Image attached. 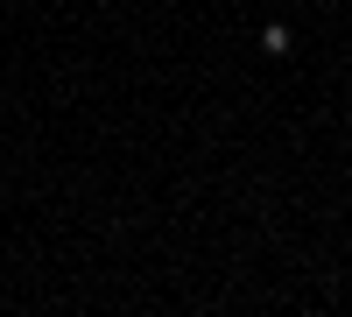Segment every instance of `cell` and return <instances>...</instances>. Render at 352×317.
Instances as JSON below:
<instances>
[{
	"label": "cell",
	"instance_id": "cell-1",
	"mask_svg": "<svg viewBox=\"0 0 352 317\" xmlns=\"http://www.w3.org/2000/svg\"><path fill=\"white\" fill-rule=\"evenodd\" d=\"M261 50L282 56V50H289V28H282V21H268V28H261Z\"/></svg>",
	"mask_w": 352,
	"mask_h": 317
}]
</instances>
